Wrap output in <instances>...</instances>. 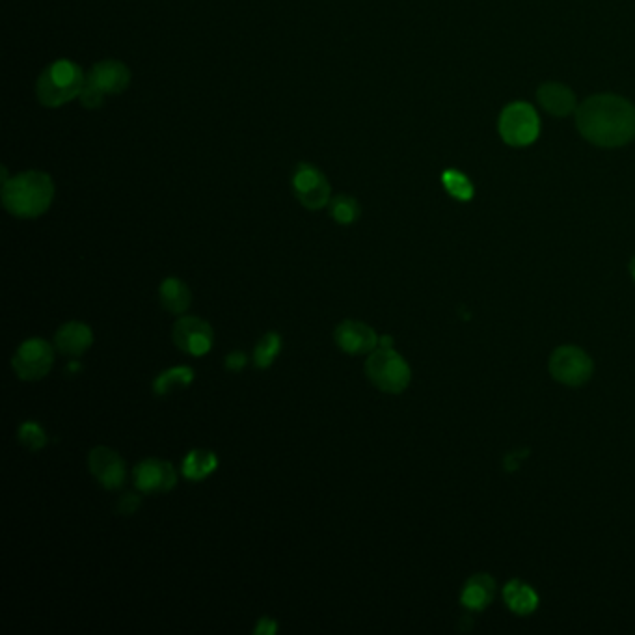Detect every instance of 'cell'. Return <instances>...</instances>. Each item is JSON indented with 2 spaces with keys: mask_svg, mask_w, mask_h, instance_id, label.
I'll return each instance as SVG.
<instances>
[{
  "mask_svg": "<svg viewBox=\"0 0 635 635\" xmlns=\"http://www.w3.org/2000/svg\"><path fill=\"white\" fill-rule=\"evenodd\" d=\"M580 135L600 148H621L635 138V107L621 95L598 94L576 110Z\"/></svg>",
  "mask_w": 635,
  "mask_h": 635,
  "instance_id": "6da1fadb",
  "label": "cell"
},
{
  "mask_svg": "<svg viewBox=\"0 0 635 635\" xmlns=\"http://www.w3.org/2000/svg\"><path fill=\"white\" fill-rule=\"evenodd\" d=\"M55 200V183L49 174L30 170L2 183V205L17 218H38Z\"/></svg>",
  "mask_w": 635,
  "mask_h": 635,
  "instance_id": "7a4b0ae2",
  "label": "cell"
},
{
  "mask_svg": "<svg viewBox=\"0 0 635 635\" xmlns=\"http://www.w3.org/2000/svg\"><path fill=\"white\" fill-rule=\"evenodd\" d=\"M86 77L82 69L68 58L56 60L43 69L36 84V94L43 107L58 109L82 94Z\"/></svg>",
  "mask_w": 635,
  "mask_h": 635,
  "instance_id": "3957f363",
  "label": "cell"
},
{
  "mask_svg": "<svg viewBox=\"0 0 635 635\" xmlns=\"http://www.w3.org/2000/svg\"><path fill=\"white\" fill-rule=\"evenodd\" d=\"M365 375L380 392L399 395L412 382V369L393 347H377L365 360Z\"/></svg>",
  "mask_w": 635,
  "mask_h": 635,
  "instance_id": "277c9868",
  "label": "cell"
},
{
  "mask_svg": "<svg viewBox=\"0 0 635 635\" xmlns=\"http://www.w3.org/2000/svg\"><path fill=\"white\" fill-rule=\"evenodd\" d=\"M548 371L555 382L568 388H581L593 379L595 362L581 347L561 345L552 352L548 360Z\"/></svg>",
  "mask_w": 635,
  "mask_h": 635,
  "instance_id": "5b68a950",
  "label": "cell"
},
{
  "mask_svg": "<svg viewBox=\"0 0 635 635\" xmlns=\"http://www.w3.org/2000/svg\"><path fill=\"white\" fill-rule=\"evenodd\" d=\"M498 129L505 144L514 148H524L539 138L541 120L537 110L531 105L524 101H516L501 110Z\"/></svg>",
  "mask_w": 635,
  "mask_h": 635,
  "instance_id": "8992f818",
  "label": "cell"
},
{
  "mask_svg": "<svg viewBox=\"0 0 635 635\" xmlns=\"http://www.w3.org/2000/svg\"><path fill=\"white\" fill-rule=\"evenodd\" d=\"M55 349L45 339L30 338L23 341L12 358L15 375L25 382L45 379L55 365Z\"/></svg>",
  "mask_w": 635,
  "mask_h": 635,
  "instance_id": "52a82bcc",
  "label": "cell"
},
{
  "mask_svg": "<svg viewBox=\"0 0 635 635\" xmlns=\"http://www.w3.org/2000/svg\"><path fill=\"white\" fill-rule=\"evenodd\" d=\"M293 190L298 202L310 211L325 209L332 200V189L328 179L313 164H298L293 174Z\"/></svg>",
  "mask_w": 635,
  "mask_h": 635,
  "instance_id": "ba28073f",
  "label": "cell"
},
{
  "mask_svg": "<svg viewBox=\"0 0 635 635\" xmlns=\"http://www.w3.org/2000/svg\"><path fill=\"white\" fill-rule=\"evenodd\" d=\"M172 338L179 351L194 358H202L215 345V330L202 317L187 315L177 319Z\"/></svg>",
  "mask_w": 635,
  "mask_h": 635,
  "instance_id": "9c48e42d",
  "label": "cell"
},
{
  "mask_svg": "<svg viewBox=\"0 0 635 635\" xmlns=\"http://www.w3.org/2000/svg\"><path fill=\"white\" fill-rule=\"evenodd\" d=\"M133 481L144 494H166L176 488L177 470L168 460L144 459L136 464Z\"/></svg>",
  "mask_w": 635,
  "mask_h": 635,
  "instance_id": "30bf717a",
  "label": "cell"
},
{
  "mask_svg": "<svg viewBox=\"0 0 635 635\" xmlns=\"http://www.w3.org/2000/svg\"><path fill=\"white\" fill-rule=\"evenodd\" d=\"M88 470L95 481L107 490L122 488L127 477V466L122 455L105 446H97L90 451Z\"/></svg>",
  "mask_w": 635,
  "mask_h": 635,
  "instance_id": "8fae6325",
  "label": "cell"
},
{
  "mask_svg": "<svg viewBox=\"0 0 635 635\" xmlns=\"http://www.w3.org/2000/svg\"><path fill=\"white\" fill-rule=\"evenodd\" d=\"M334 339L338 343L339 349L351 356H362V354H371L379 347V334L375 332L373 326L367 325L364 321H354L347 319L341 321L336 326Z\"/></svg>",
  "mask_w": 635,
  "mask_h": 635,
  "instance_id": "7c38bea8",
  "label": "cell"
},
{
  "mask_svg": "<svg viewBox=\"0 0 635 635\" xmlns=\"http://www.w3.org/2000/svg\"><path fill=\"white\" fill-rule=\"evenodd\" d=\"M86 84L94 86L101 94H123L131 84V71L118 60H103L90 69V73L86 75Z\"/></svg>",
  "mask_w": 635,
  "mask_h": 635,
  "instance_id": "4fadbf2b",
  "label": "cell"
},
{
  "mask_svg": "<svg viewBox=\"0 0 635 635\" xmlns=\"http://www.w3.org/2000/svg\"><path fill=\"white\" fill-rule=\"evenodd\" d=\"M94 343V330L82 321H69L60 326L55 334L56 351L69 358H81Z\"/></svg>",
  "mask_w": 635,
  "mask_h": 635,
  "instance_id": "5bb4252c",
  "label": "cell"
},
{
  "mask_svg": "<svg viewBox=\"0 0 635 635\" xmlns=\"http://www.w3.org/2000/svg\"><path fill=\"white\" fill-rule=\"evenodd\" d=\"M498 595V585L490 574H473L464 583L460 593V604L470 611H485Z\"/></svg>",
  "mask_w": 635,
  "mask_h": 635,
  "instance_id": "9a60e30c",
  "label": "cell"
},
{
  "mask_svg": "<svg viewBox=\"0 0 635 635\" xmlns=\"http://www.w3.org/2000/svg\"><path fill=\"white\" fill-rule=\"evenodd\" d=\"M537 99H539L542 109L552 116H557V118H565L578 110L576 95L561 82L542 84L537 92Z\"/></svg>",
  "mask_w": 635,
  "mask_h": 635,
  "instance_id": "2e32d148",
  "label": "cell"
},
{
  "mask_svg": "<svg viewBox=\"0 0 635 635\" xmlns=\"http://www.w3.org/2000/svg\"><path fill=\"white\" fill-rule=\"evenodd\" d=\"M501 596H503L505 606L520 617H527V615L535 613L539 608V602H541L537 591L531 585L520 580L507 581L503 591H501Z\"/></svg>",
  "mask_w": 635,
  "mask_h": 635,
  "instance_id": "e0dca14e",
  "label": "cell"
},
{
  "mask_svg": "<svg viewBox=\"0 0 635 635\" xmlns=\"http://www.w3.org/2000/svg\"><path fill=\"white\" fill-rule=\"evenodd\" d=\"M159 298H161V306L168 313L183 315L189 311L192 304V291L183 280L172 276V278H166L159 287Z\"/></svg>",
  "mask_w": 635,
  "mask_h": 635,
  "instance_id": "ac0fdd59",
  "label": "cell"
},
{
  "mask_svg": "<svg viewBox=\"0 0 635 635\" xmlns=\"http://www.w3.org/2000/svg\"><path fill=\"white\" fill-rule=\"evenodd\" d=\"M218 457L209 451V449H192L187 453V457L181 464V473L185 475V479L189 481H203L207 479L209 475L217 472Z\"/></svg>",
  "mask_w": 635,
  "mask_h": 635,
  "instance_id": "d6986e66",
  "label": "cell"
},
{
  "mask_svg": "<svg viewBox=\"0 0 635 635\" xmlns=\"http://www.w3.org/2000/svg\"><path fill=\"white\" fill-rule=\"evenodd\" d=\"M194 379H196V373L192 371V367H189V365H174V367L166 369L157 379L153 380V392L164 397V395H170V393L189 388Z\"/></svg>",
  "mask_w": 635,
  "mask_h": 635,
  "instance_id": "ffe728a7",
  "label": "cell"
},
{
  "mask_svg": "<svg viewBox=\"0 0 635 635\" xmlns=\"http://www.w3.org/2000/svg\"><path fill=\"white\" fill-rule=\"evenodd\" d=\"M282 345L284 341L278 332H267L257 341L256 349H254V364L259 369H269L282 351Z\"/></svg>",
  "mask_w": 635,
  "mask_h": 635,
  "instance_id": "44dd1931",
  "label": "cell"
},
{
  "mask_svg": "<svg viewBox=\"0 0 635 635\" xmlns=\"http://www.w3.org/2000/svg\"><path fill=\"white\" fill-rule=\"evenodd\" d=\"M330 215L341 224V226H351L358 218H360V203L356 198H352L349 194H339L336 198H332L328 203Z\"/></svg>",
  "mask_w": 635,
  "mask_h": 635,
  "instance_id": "7402d4cb",
  "label": "cell"
},
{
  "mask_svg": "<svg viewBox=\"0 0 635 635\" xmlns=\"http://www.w3.org/2000/svg\"><path fill=\"white\" fill-rule=\"evenodd\" d=\"M442 183L447 194L459 202H470L475 194L470 177L464 176L459 170H446L442 174Z\"/></svg>",
  "mask_w": 635,
  "mask_h": 635,
  "instance_id": "603a6c76",
  "label": "cell"
},
{
  "mask_svg": "<svg viewBox=\"0 0 635 635\" xmlns=\"http://www.w3.org/2000/svg\"><path fill=\"white\" fill-rule=\"evenodd\" d=\"M17 438L30 451H40L47 446V433L38 421H25L17 431Z\"/></svg>",
  "mask_w": 635,
  "mask_h": 635,
  "instance_id": "cb8c5ba5",
  "label": "cell"
},
{
  "mask_svg": "<svg viewBox=\"0 0 635 635\" xmlns=\"http://www.w3.org/2000/svg\"><path fill=\"white\" fill-rule=\"evenodd\" d=\"M79 99H81L82 107H86V109H99V107L103 105V101H105V94H101L99 90H95L94 86L86 84L84 90H82V94L79 95Z\"/></svg>",
  "mask_w": 635,
  "mask_h": 635,
  "instance_id": "d4e9b609",
  "label": "cell"
},
{
  "mask_svg": "<svg viewBox=\"0 0 635 635\" xmlns=\"http://www.w3.org/2000/svg\"><path fill=\"white\" fill-rule=\"evenodd\" d=\"M140 505H142L140 496L135 494V492H129V494H123L122 500L118 503V511L125 514V516H131V514H135L140 509Z\"/></svg>",
  "mask_w": 635,
  "mask_h": 635,
  "instance_id": "484cf974",
  "label": "cell"
},
{
  "mask_svg": "<svg viewBox=\"0 0 635 635\" xmlns=\"http://www.w3.org/2000/svg\"><path fill=\"white\" fill-rule=\"evenodd\" d=\"M246 364H248V358H246V354H244L243 351H231L230 354L226 356V360H224L226 369L231 371V373L243 371Z\"/></svg>",
  "mask_w": 635,
  "mask_h": 635,
  "instance_id": "4316f807",
  "label": "cell"
},
{
  "mask_svg": "<svg viewBox=\"0 0 635 635\" xmlns=\"http://www.w3.org/2000/svg\"><path fill=\"white\" fill-rule=\"evenodd\" d=\"M278 632V622L271 619V617H263L259 619L254 628V634L257 635H274Z\"/></svg>",
  "mask_w": 635,
  "mask_h": 635,
  "instance_id": "83f0119b",
  "label": "cell"
},
{
  "mask_svg": "<svg viewBox=\"0 0 635 635\" xmlns=\"http://www.w3.org/2000/svg\"><path fill=\"white\" fill-rule=\"evenodd\" d=\"M630 276H632V280L635 282V256L632 257V261H630Z\"/></svg>",
  "mask_w": 635,
  "mask_h": 635,
  "instance_id": "f1b7e54d",
  "label": "cell"
}]
</instances>
